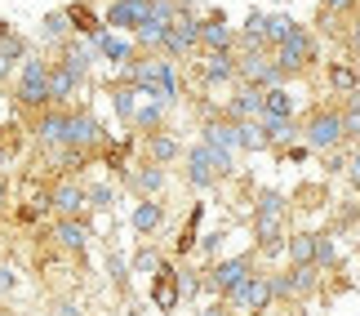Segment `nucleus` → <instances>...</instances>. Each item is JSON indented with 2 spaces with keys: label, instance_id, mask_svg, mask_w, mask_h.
I'll return each mask as SVG.
<instances>
[{
  "label": "nucleus",
  "instance_id": "1",
  "mask_svg": "<svg viewBox=\"0 0 360 316\" xmlns=\"http://www.w3.org/2000/svg\"><path fill=\"white\" fill-rule=\"evenodd\" d=\"M120 80L124 85H134L138 94H147V99H160L165 107H174L183 99V80H178V67L174 58H134L120 67Z\"/></svg>",
  "mask_w": 360,
  "mask_h": 316
},
{
  "label": "nucleus",
  "instance_id": "2",
  "mask_svg": "<svg viewBox=\"0 0 360 316\" xmlns=\"http://www.w3.org/2000/svg\"><path fill=\"white\" fill-rule=\"evenodd\" d=\"M183 160H187L183 174H187V183L196 187V191H210L218 178H231V174H236V152H214L210 143L187 147Z\"/></svg>",
  "mask_w": 360,
  "mask_h": 316
},
{
  "label": "nucleus",
  "instance_id": "3",
  "mask_svg": "<svg viewBox=\"0 0 360 316\" xmlns=\"http://www.w3.org/2000/svg\"><path fill=\"white\" fill-rule=\"evenodd\" d=\"M316 53H321V40H316L307 27H294V32H289L281 45H271V58L281 63V72L285 76H298V72H307V67L316 63Z\"/></svg>",
  "mask_w": 360,
  "mask_h": 316
},
{
  "label": "nucleus",
  "instance_id": "4",
  "mask_svg": "<svg viewBox=\"0 0 360 316\" xmlns=\"http://www.w3.org/2000/svg\"><path fill=\"white\" fill-rule=\"evenodd\" d=\"M302 143H307L311 152H334V147L347 143L342 139V112L338 107H316L307 116V125H302Z\"/></svg>",
  "mask_w": 360,
  "mask_h": 316
},
{
  "label": "nucleus",
  "instance_id": "5",
  "mask_svg": "<svg viewBox=\"0 0 360 316\" xmlns=\"http://www.w3.org/2000/svg\"><path fill=\"white\" fill-rule=\"evenodd\" d=\"M227 303L236 308L240 316H258V312H267L276 303V294H271V272H249V277L236 285V290L227 294Z\"/></svg>",
  "mask_w": 360,
  "mask_h": 316
},
{
  "label": "nucleus",
  "instance_id": "6",
  "mask_svg": "<svg viewBox=\"0 0 360 316\" xmlns=\"http://www.w3.org/2000/svg\"><path fill=\"white\" fill-rule=\"evenodd\" d=\"M254 272V254H231V258H218V263L205 267V290L214 298H227L236 285Z\"/></svg>",
  "mask_w": 360,
  "mask_h": 316
},
{
  "label": "nucleus",
  "instance_id": "7",
  "mask_svg": "<svg viewBox=\"0 0 360 316\" xmlns=\"http://www.w3.org/2000/svg\"><path fill=\"white\" fill-rule=\"evenodd\" d=\"M18 103L22 107H49V63L27 53L22 58V72H18Z\"/></svg>",
  "mask_w": 360,
  "mask_h": 316
},
{
  "label": "nucleus",
  "instance_id": "8",
  "mask_svg": "<svg viewBox=\"0 0 360 316\" xmlns=\"http://www.w3.org/2000/svg\"><path fill=\"white\" fill-rule=\"evenodd\" d=\"M103 139L107 134L98 125V116H89L85 107H72V112H67V139H63L67 152H89V147H98Z\"/></svg>",
  "mask_w": 360,
  "mask_h": 316
},
{
  "label": "nucleus",
  "instance_id": "9",
  "mask_svg": "<svg viewBox=\"0 0 360 316\" xmlns=\"http://www.w3.org/2000/svg\"><path fill=\"white\" fill-rule=\"evenodd\" d=\"M191 49H200V18L196 13H178V18L169 23V36H165L160 53L165 58H187Z\"/></svg>",
  "mask_w": 360,
  "mask_h": 316
},
{
  "label": "nucleus",
  "instance_id": "10",
  "mask_svg": "<svg viewBox=\"0 0 360 316\" xmlns=\"http://www.w3.org/2000/svg\"><path fill=\"white\" fill-rule=\"evenodd\" d=\"M178 303H183V285H178V267L165 258L160 263V272L151 277V308L156 312H165V316H174L178 312Z\"/></svg>",
  "mask_w": 360,
  "mask_h": 316
},
{
  "label": "nucleus",
  "instance_id": "11",
  "mask_svg": "<svg viewBox=\"0 0 360 316\" xmlns=\"http://www.w3.org/2000/svg\"><path fill=\"white\" fill-rule=\"evenodd\" d=\"M200 85H205V89L236 85V49H205V63H200Z\"/></svg>",
  "mask_w": 360,
  "mask_h": 316
},
{
  "label": "nucleus",
  "instance_id": "12",
  "mask_svg": "<svg viewBox=\"0 0 360 316\" xmlns=\"http://www.w3.org/2000/svg\"><path fill=\"white\" fill-rule=\"evenodd\" d=\"M49 210L58 218H72V214H85L89 210V196H85V183L76 178H63V183L49 187Z\"/></svg>",
  "mask_w": 360,
  "mask_h": 316
},
{
  "label": "nucleus",
  "instance_id": "13",
  "mask_svg": "<svg viewBox=\"0 0 360 316\" xmlns=\"http://www.w3.org/2000/svg\"><path fill=\"white\" fill-rule=\"evenodd\" d=\"M147 13H151V0H112V9L103 13V23L112 27V32H138V27L147 23Z\"/></svg>",
  "mask_w": 360,
  "mask_h": 316
},
{
  "label": "nucleus",
  "instance_id": "14",
  "mask_svg": "<svg viewBox=\"0 0 360 316\" xmlns=\"http://www.w3.org/2000/svg\"><path fill=\"white\" fill-rule=\"evenodd\" d=\"M120 183L129 187L134 196H160L165 183H169V170H165V165H156V160H147V165H134V170L124 174Z\"/></svg>",
  "mask_w": 360,
  "mask_h": 316
},
{
  "label": "nucleus",
  "instance_id": "15",
  "mask_svg": "<svg viewBox=\"0 0 360 316\" xmlns=\"http://www.w3.org/2000/svg\"><path fill=\"white\" fill-rule=\"evenodd\" d=\"M223 116L227 120H262V89L236 80V94L223 103Z\"/></svg>",
  "mask_w": 360,
  "mask_h": 316
},
{
  "label": "nucleus",
  "instance_id": "16",
  "mask_svg": "<svg viewBox=\"0 0 360 316\" xmlns=\"http://www.w3.org/2000/svg\"><path fill=\"white\" fill-rule=\"evenodd\" d=\"M89 236H94V227H89L85 214H72V218H58V223H53V241H58L67 254H85Z\"/></svg>",
  "mask_w": 360,
  "mask_h": 316
},
{
  "label": "nucleus",
  "instance_id": "17",
  "mask_svg": "<svg viewBox=\"0 0 360 316\" xmlns=\"http://www.w3.org/2000/svg\"><path fill=\"white\" fill-rule=\"evenodd\" d=\"M80 89H85V76L72 72V67H63V63H49V103L53 107H67Z\"/></svg>",
  "mask_w": 360,
  "mask_h": 316
},
{
  "label": "nucleus",
  "instance_id": "18",
  "mask_svg": "<svg viewBox=\"0 0 360 316\" xmlns=\"http://www.w3.org/2000/svg\"><path fill=\"white\" fill-rule=\"evenodd\" d=\"M94 49H98L107 63H116V67H124V63L138 58V40H134L129 32H112V27H107V32L94 40Z\"/></svg>",
  "mask_w": 360,
  "mask_h": 316
},
{
  "label": "nucleus",
  "instance_id": "19",
  "mask_svg": "<svg viewBox=\"0 0 360 316\" xmlns=\"http://www.w3.org/2000/svg\"><path fill=\"white\" fill-rule=\"evenodd\" d=\"M134 147H138V134L134 129L124 134V139H103V165H107V174H116V178L129 174L134 170V165H129Z\"/></svg>",
  "mask_w": 360,
  "mask_h": 316
},
{
  "label": "nucleus",
  "instance_id": "20",
  "mask_svg": "<svg viewBox=\"0 0 360 316\" xmlns=\"http://www.w3.org/2000/svg\"><path fill=\"white\" fill-rule=\"evenodd\" d=\"M143 147H147V160H156V165H174V160H183V139L169 129H156V134H143Z\"/></svg>",
  "mask_w": 360,
  "mask_h": 316
},
{
  "label": "nucleus",
  "instance_id": "21",
  "mask_svg": "<svg viewBox=\"0 0 360 316\" xmlns=\"http://www.w3.org/2000/svg\"><path fill=\"white\" fill-rule=\"evenodd\" d=\"M200 49H236V32H231L227 13H210V18H200Z\"/></svg>",
  "mask_w": 360,
  "mask_h": 316
},
{
  "label": "nucleus",
  "instance_id": "22",
  "mask_svg": "<svg viewBox=\"0 0 360 316\" xmlns=\"http://www.w3.org/2000/svg\"><path fill=\"white\" fill-rule=\"evenodd\" d=\"M129 227L138 232V236H156V232L165 227V205L156 196H138L134 214H129Z\"/></svg>",
  "mask_w": 360,
  "mask_h": 316
},
{
  "label": "nucleus",
  "instance_id": "23",
  "mask_svg": "<svg viewBox=\"0 0 360 316\" xmlns=\"http://www.w3.org/2000/svg\"><path fill=\"white\" fill-rule=\"evenodd\" d=\"M63 139H67V107H53V103H49V112L36 120V143L58 152Z\"/></svg>",
  "mask_w": 360,
  "mask_h": 316
},
{
  "label": "nucleus",
  "instance_id": "24",
  "mask_svg": "<svg viewBox=\"0 0 360 316\" xmlns=\"http://www.w3.org/2000/svg\"><path fill=\"white\" fill-rule=\"evenodd\" d=\"M94 53H98V49H94V40H85V36H67L63 49H58V63L72 67V72H80V76H89Z\"/></svg>",
  "mask_w": 360,
  "mask_h": 316
},
{
  "label": "nucleus",
  "instance_id": "25",
  "mask_svg": "<svg viewBox=\"0 0 360 316\" xmlns=\"http://www.w3.org/2000/svg\"><path fill=\"white\" fill-rule=\"evenodd\" d=\"M200 143H210L214 152H236V120H205L200 125Z\"/></svg>",
  "mask_w": 360,
  "mask_h": 316
},
{
  "label": "nucleus",
  "instance_id": "26",
  "mask_svg": "<svg viewBox=\"0 0 360 316\" xmlns=\"http://www.w3.org/2000/svg\"><path fill=\"white\" fill-rule=\"evenodd\" d=\"M67 18H72V36H85V40H98L103 32H107V23L94 13L85 0L80 5H67Z\"/></svg>",
  "mask_w": 360,
  "mask_h": 316
},
{
  "label": "nucleus",
  "instance_id": "27",
  "mask_svg": "<svg viewBox=\"0 0 360 316\" xmlns=\"http://www.w3.org/2000/svg\"><path fill=\"white\" fill-rule=\"evenodd\" d=\"M258 125H262V139H267V147H289V143L298 139L294 116H262Z\"/></svg>",
  "mask_w": 360,
  "mask_h": 316
},
{
  "label": "nucleus",
  "instance_id": "28",
  "mask_svg": "<svg viewBox=\"0 0 360 316\" xmlns=\"http://www.w3.org/2000/svg\"><path fill=\"white\" fill-rule=\"evenodd\" d=\"M200 218H205V201H196V205H191L187 223H183V232H178V241H174V254H178V258L196 254V241H200Z\"/></svg>",
  "mask_w": 360,
  "mask_h": 316
},
{
  "label": "nucleus",
  "instance_id": "29",
  "mask_svg": "<svg viewBox=\"0 0 360 316\" xmlns=\"http://www.w3.org/2000/svg\"><path fill=\"white\" fill-rule=\"evenodd\" d=\"M289 290H294V298H311L321 290V267L316 263H289Z\"/></svg>",
  "mask_w": 360,
  "mask_h": 316
},
{
  "label": "nucleus",
  "instance_id": "30",
  "mask_svg": "<svg viewBox=\"0 0 360 316\" xmlns=\"http://www.w3.org/2000/svg\"><path fill=\"white\" fill-rule=\"evenodd\" d=\"M329 89L342 94V99H347V94H356V89H360V67L347 63V58H334V63H329Z\"/></svg>",
  "mask_w": 360,
  "mask_h": 316
},
{
  "label": "nucleus",
  "instance_id": "31",
  "mask_svg": "<svg viewBox=\"0 0 360 316\" xmlns=\"http://www.w3.org/2000/svg\"><path fill=\"white\" fill-rule=\"evenodd\" d=\"M165 36H169V18H156V13H147V23L134 32L138 49H160V45H165Z\"/></svg>",
  "mask_w": 360,
  "mask_h": 316
},
{
  "label": "nucleus",
  "instance_id": "32",
  "mask_svg": "<svg viewBox=\"0 0 360 316\" xmlns=\"http://www.w3.org/2000/svg\"><path fill=\"white\" fill-rule=\"evenodd\" d=\"M67 36H72V18H67V9H49L45 18H40V40H49V45H63Z\"/></svg>",
  "mask_w": 360,
  "mask_h": 316
},
{
  "label": "nucleus",
  "instance_id": "33",
  "mask_svg": "<svg viewBox=\"0 0 360 316\" xmlns=\"http://www.w3.org/2000/svg\"><path fill=\"white\" fill-rule=\"evenodd\" d=\"M27 53H32V45H27L22 36H5V40H0V85H5V76L13 72V63H22Z\"/></svg>",
  "mask_w": 360,
  "mask_h": 316
},
{
  "label": "nucleus",
  "instance_id": "34",
  "mask_svg": "<svg viewBox=\"0 0 360 316\" xmlns=\"http://www.w3.org/2000/svg\"><path fill=\"white\" fill-rule=\"evenodd\" d=\"M160 125H165V103H160V99H151L147 107H138L134 120H129V129H134V134H156Z\"/></svg>",
  "mask_w": 360,
  "mask_h": 316
},
{
  "label": "nucleus",
  "instance_id": "35",
  "mask_svg": "<svg viewBox=\"0 0 360 316\" xmlns=\"http://www.w3.org/2000/svg\"><path fill=\"white\" fill-rule=\"evenodd\" d=\"M285 254L289 263H316V232H289Z\"/></svg>",
  "mask_w": 360,
  "mask_h": 316
},
{
  "label": "nucleus",
  "instance_id": "36",
  "mask_svg": "<svg viewBox=\"0 0 360 316\" xmlns=\"http://www.w3.org/2000/svg\"><path fill=\"white\" fill-rule=\"evenodd\" d=\"M294 94H289L285 85H271L262 89V116H294Z\"/></svg>",
  "mask_w": 360,
  "mask_h": 316
},
{
  "label": "nucleus",
  "instance_id": "37",
  "mask_svg": "<svg viewBox=\"0 0 360 316\" xmlns=\"http://www.w3.org/2000/svg\"><path fill=\"white\" fill-rule=\"evenodd\" d=\"M289 210V196L281 187H258V201H254V214H276V218H285Z\"/></svg>",
  "mask_w": 360,
  "mask_h": 316
},
{
  "label": "nucleus",
  "instance_id": "38",
  "mask_svg": "<svg viewBox=\"0 0 360 316\" xmlns=\"http://www.w3.org/2000/svg\"><path fill=\"white\" fill-rule=\"evenodd\" d=\"M294 27H298V18H289V13H262V36H267V45H281Z\"/></svg>",
  "mask_w": 360,
  "mask_h": 316
},
{
  "label": "nucleus",
  "instance_id": "39",
  "mask_svg": "<svg viewBox=\"0 0 360 316\" xmlns=\"http://www.w3.org/2000/svg\"><path fill=\"white\" fill-rule=\"evenodd\" d=\"M338 112H342V139H347V143H360V89L347 94V103H342Z\"/></svg>",
  "mask_w": 360,
  "mask_h": 316
},
{
  "label": "nucleus",
  "instance_id": "40",
  "mask_svg": "<svg viewBox=\"0 0 360 316\" xmlns=\"http://www.w3.org/2000/svg\"><path fill=\"white\" fill-rule=\"evenodd\" d=\"M316 267H321V272H334L338 267V241H334V232H316Z\"/></svg>",
  "mask_w": 360,
  "mask_h": 316
},
{
  "label": "nucleus",
  "instance_id": "41",
  "mask_svg": "<svg viewBox=\"0 0 360 316\" xmlns=\"http://www.w3.org/2000/svg\"><path fill=\"white\" fill-rule=\"evenodd\" d=\"M236 147H240V152H262V147H267L258 120H236Z\"/></svg>",
  "mask_w": 360,
  "mask_h": 316
},
{
  "label": "nucleus",
  "instance_id": "42",
  "mask_svg": "<svg viewBox=\"0 0 360 316\" xmlns=\"http://www.w3.org/2000/svg\"><path fill=\"white\" fill-rule=\"evenodd\" d=\"M160 263H165V254L156 250V245H138L134 258H129V267H134V272H143V277H156Z\"/></svg>",
  "mask_w": 360,
  "mask_h": 316
},
{
  "label": "nucleus",
  "instance_id": "43",
  "mask_svg": "<svg viewBox=\"0 0 360 316\" xmlns=\"http://www.w3.org/2000/svg\"><path fill=\"white\" fill-rule=\"evenodd\" d=\"M112 112H116V120H124V125L134 120V112H138V89L134 85L112 89Z\"/></svg>",
  "mask_w": 360,
  "mask_h": 316
},
{
  "label": "nucleus",
  "instance_id": "44",
  "mask_svg": "<svg viewBox=\"0 0 360 316\" xmlns=\"http://www.w3.org/2000/svg\"><path fill=\"white\" fill-rule=\"evenodd\" d=\"M85 196H89V210L107 214V210L116 205V187H112V183H85Z\"/></svg>",
  "mask_w": 360,
  "mask_h": 316
},
{
  "label": "nucleus",
  "instance_id": "45",
  "mask_svg": "<svg viewBox=\"0 0 360 316\" xmlns=\"http://www.w3.org/2000/svg\"><path fill=\"white\" fill-rule=\"evenodd\" d=\"M129 272H134L129 258H120L116 250L107 254V277H112V285H120V290H124V285H129Z\"/></svg>",
  "mask_w": 360,
  "mask_h": 316
},
{
  "label": "nucleus",
  "instance_id": "46",
  "mask_svg": "<svg viewBox=\"0 0 360 316\" xmlns=\"http://www.w3.org/2000/svg\"><path fill=\"white\" fill-rule=\"evenodd\" d=\"M223 241H227V232H205V236L196 241V254H200V258H218Z\"/></svg>",
  "mask_w": 360,
  "mask_h": 316
},
{
  "label": "nucleus",
  "instance_id": "47",
  "mask_svg": "<svg viewBox=\"0 0 360 316\" xmlns=\"http://www.w3.org/2000/svg\"><path fill=\"white\" fill-rule=\"evenodd\" d=\"M178 285H183V298H196L205 290V277H196V267H178Z\"/></svg>",
  "mask_w": 360,
  "mask_h": 316
},
{
  "label": "nucleus",
  "instance_id": "48",
  "mask_svg": "<svg viewBox=\"0 0 360 316\" xmlns=\"http://www.w3.org/2000/svg\"><path fill=\"white\" fill-rule=\"evenodd\" d=\"M347 160H352V152L334 147V152H325V170H329V174H347Z\"/></svg>",
  "mask_w": 360,
  "mask_h": 316
},
{
  "label": "nucleus",
  "instance_id": "49",
  "mask_svg": "<svg viewBox=\"0 0 360 316\" xmlns=\"http://www.w3.org/2000/svg\"><path fill=\"white\" fill-rule=\"evenodd\" d=\"M307 156H311V147H307V143H289L285 152H281V165H302Z\"/></svg>",
  "mask_w": 360,
  "mask_h": 316
},
{
  "label": "nucleus",
  "instance_id": "50",
  "mask_svg": "<svg viewBox=\"0 0 360 316\" xmlns=\"http://www.w3.org/2000/svg\"><path fill=\"white\" fill-rule=\"evenodd\" d=\"M13 290H18V272H13L9 263H0V298H9Z\"/></svg>",
  "mask_w": 360,
  "mask_h": 316
},
{
  "label": "nucleus",
  "instance_id": "51",
  "mask_svg": "<svg viewBox=\"0 0 360 316\" xmlns=\"http://www.w3.org/2000/svg\"><path fill=\"white\" fill-rule=\"evenodd\" d=\"M196 316H236V308H231L227 298H214V303H205Z\"/></svg>",
  "mask_w": 360,
  "mask_h": 316
},
{
  "label": "nucleus",
  "instance_id": "52",
  "mask_svg": "<svg viewBox=\"0 0 360 316\" xmlns=\"http://www.w3.org/2000/svg\"><path fill=\"white\" fill-rule=\"evenodd\" d=\"M40 214H49V210H45V205H40V201H36V205H18V214H13V218H18V223L27 227V223H36Z\"/></svg>",
  "mask_w": 360,
  "mask_h": 316
},
{
  "label": "nucleus",
  "instance_id": "53",
  "mask_svg": "<svg viewBox=\"0 0 360 316\" xmlns=\"http://www.w3.org/2000/svg\"><path fill=\"white\" fill-rule=\"evenodd\" d=\"M321 5H325L329 18H338V13H352L356 9V0H321Z\"/></svg>",
  "mask_w": 360,
  "mask_h": 316
},
{
  "label": "nucleus",
  "instance_id": "54",
  "mask_svg": "<svg viewBox=\"0 0 360 316\" xmlns=\"http://www.w3.org/2000/svg\"><path fill=\"white\" fill-rule=\"evenodd\" d=\"M347 45H352V49H356V53H360V18H356V23H352V36H347Z\"/></svg>",
  "mask_w": 360,
  "mask_h": 316
},
{
  "label": "nucleus",
  "instance_id": "55",
  "mask_svg": "<svg viewBox=\"0 0 360 316\" xmlns=\"http://www.w3.org/2000/svg\"><path fill=\"white\" fill-rule=\"evenodd\" d=\"M5 201H9V178L0 174V205H5Z\"/></svg>",
  "mask_w": 360,
  "mask_h": 316
},
{
  "label": "nucleus",
  "instance_id": "56",
  "mask_svg": "<svg viewBox=\"0 0 360 316\" xmlns=\"http://www.w3.org/2000/svg\"><path fill=\"white\" fill-rule=\"evenodd\" d=\"M53 316H80V312H76V303H63V308L53 312Z\"/></svg>",
  "mask_w": 360,
  "mask_h": 316
},
{
  "label": "nucleus",
  "instance_id": "57",
  "mask_svg": "<svg viewBox=\"0 0 360 316\" xmlns=\"http://www.w3.org/2000/svg\"><path fill=\"white\" fill-rule=\"evenodd\" d=\"M5 36H9V23H5V18H0V40H5Z\"/></svg>",
  "mask_w": 360,
  "mask_h": 316
}]
</instances>
